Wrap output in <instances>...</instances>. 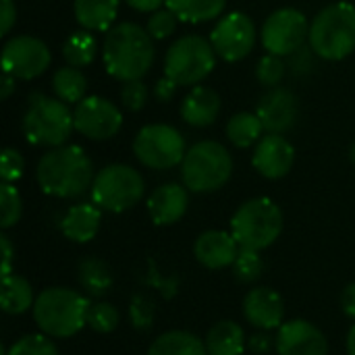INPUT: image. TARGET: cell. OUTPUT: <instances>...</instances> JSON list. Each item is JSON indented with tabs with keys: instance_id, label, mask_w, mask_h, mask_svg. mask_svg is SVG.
<instances>
[{
	"instance_id": "obj_1",
	"label": "cell",
	"mask_w": 355,
	"mask_h": 355,
	"mask_svg": "<svg viewBox=\"0 0 355 355\" xmlns=\"http://www.w3.org/2000/svg\"><path fill=\"white\" fill-rule=\"evenodd\" d=\"M37 185L54 198H79L94 183V164L79 146H58L48 150L37 162Z\"/></svg>"
},
{
	"instance_id": "obj_2",
	"label": "cell",
	"mask_w": 355,
	"mask_h": 355,
	"mask_svg": "<svg viewBox=\"0 0 355 355\" xmlns=\"http://www.w3.org/2000/svg\"><path fill=\"white\" fill-rule=\"evenodd\" d=\"M106 71L121 81L141 79L154 62V44L148 29L135 23H119L106 31L102 44Z\"/></svg>"
},
{
	"instance_id": "obj_3",
	"label": "cell",
	"mask_w": 355,
	"mask_h": 355,
	"mask_svg": "<svg viewBox=\"0 0 355 355\" xmlns=\"http://www.w3.org/2000/svg\"><path fill=\"white\" fill-rule=\"evenodd\" d=\"M89 302L79 291L67 287L44 289L33 304L37 329L54 339H69L87 324Z\"/></svg>"
},
{
	"instance_id": "obj_4",
	"label": "cell",
	"mask_w": 355,
	"mask_h": 355,
	"mask_svg": "<svg viewBox=\"0 0 355 355\" xmlns=\"http://www.w3.org/2000/svg\"><path fill=\"white\" fill-rule=\"evenodd\" d=\"M310 46L327 60H341L355 50V6L335 2L322 8L310 25Z\"/></svg>"
},
{
	"instance_id": "obj_5",
	"label": "cell",
	"mask_w": 355,
	"mask_h": 355,
	"mask_svg": "<svg viewBox=\"0 0 355 355\" xmlns=\"http://www.w3.org/2000/svg\"><path fill=\"white\" fill-rule=\"evenodd\" d=\"M231 233L243 250H266L283 233V212L270 198H254L237 208Z\"/></svg>"
},
{
	"instance_id": "obj_6",
	"label": "cell",
	"mask_w": 355,
	"mask_h": 355,
	"mask_svg": "<svg viewBox=\"0 0 355 355\" xmlns=\"http://www.w3.org/2000/svg\"><path fill=\"white\" fill-rule=\"evenodd\" d=\"M181 164L183 183L196 193L216 191L233 175V158L218 141H198L187 150Z\"/></svg>"
},
{
	"instance_id": "obj_7",
	"label": "cell",
	"mask_w": 355,
	"mask_h": 355,
	"mask_svg": "<svg viewBox=\"0 0 355 355\" xmlns=\"http://www.w3.org/2000/svg\"><path fill=\"white\" fill-rule=\"evenodd\" d=\"M73 129V112L67 108V102L52 100L44 94L29 96V106L23 116V133L29 144L58 148L67 144Z\"/></svg>"
},
{
	"instance_id": "obj_8",
	"label": "cell",
	"mask_w": 355,
	"mask_h": 355,
	"mask_svg": "<svg viewBox=\"0 0 355 355\" xmlns=\"http://www.w3.org/2000/svg\"><path fill=\"white\" fill-rule=\"evenodd\" d=\"M146 191L141 175L127 164L104 166L92 183V200L108 212H125L133 208Z\"/></svg>"
},
{
	"instance_id": "obj_9",
	"label": "cell",
	"mask_w": 355,
	"mask_h": 355,
	"mask_svg": "<svg viewBox=\"0 0 355 355\" xmlns=\"http://www.w3.org/2000/svg\"><path fill=\"white\" fill-rule=\"evenodd\" d=\"M216 52L202 35H183L166 52L164 75L179 85H196L214 69Z\"/></svg>"
},
{
	"instance_id": "obj_10",
	"label": "cell",
	"mask_w": 355,
	"mask_h": 355,
	"mask_svg": "<svg viewBox=\"0 0 355 355\" xmlns=\"http://www.w3.org/2000/svg\"><path fill=\"white\" fill-rule=\"evenodd\" d=\"M133 152L137 160L154 171L173 168L183 162L187 150L183 135L171 125H146L139 129L133 141Z\"/></svg>"
},
{
	"instance_id": "obj_11",
	"label": "cell",
	"mask_w": 355,
	"mask_h": 355,
	"mask_svg": "<svg viewBox=\"0 0 355 355\" xmlns=\"http://www.w3.org/2000/svg\"><path fill=\"white\" fill-rule=\"evenodd\" d=\"M310 37V25L302 10L279 8L275 10L262 27V44L268 54L289 56L302 50L304 42Z\"/></svg>"
},
{
	"instance_id": "obj_12",
	"label": "cell",
	"mask_w": 355,
	"mask_h": 355,
	"mask_svg": "<svg viewBox=\"0 0 355 355\" xmlns=\"http://www.w3.org/2000/svg\"><path fill=\"white\" fill-rule=\"evenodd\" d=\"M210 44L223 60H243L256 44V25L243 12H229L212 29Z\"/></svg>"
},
{
	"instance_id": "obj_13",
	"label": "cell",
	"mask_w": 355,
	"mask_h": 355,
	"mask_svg": "<svg viewBox=\"0 0 355 355\" xmlns=\"http://www.w3.org/2000/svg\"><path fill=\"white\" fill-rule=\"evenodd\" d=\"M48 46L31 35H15L2 48V71L17 79L40 77L50 67Z\"/></svg>"
},
{
	"instance_id": "obj_14",
	"label": "cell",
	"mask_w": 355,
	"mask_h": 355,
	"mask_svg": "<svg viewBox=\"0 0 355 355\" xmlns=\"http://www.w3.org/2000/svg\"><path fill=\"white\" fill-rule=\"evenodd\" d=\"M75 131L89 139H110L123 127L121 110L106 98L89 96L83 98L73 112Z\"/></svg>"
},
{
	"instance_id": "obj_15",
	"label": "cell",
	"mask_w": 355,
	"mask_h": 355,
	"mask_svg": "<svg viewBox=\"0 0 355 355\" xmlns=\"http://www.w3.org/2000/svg\"><path fill=\"white\" fill-rule=\"evenodd\" d=\"M275 347L279 355H329V341L308 320H289L277 329Z\"/></svg>"
},
{
	"instance_id": "obj_16",
	"label": "cell",
	"mask_w": 355,
	"mask_h": 355,
	"mask_svg": "<svg viewBox=\"0 0 355 355\" xmlns=\"http://www.w3.org/2000/svg\"><path fill=\"white\" fill-rule=\"evenodd\" d=\"M293 162H295V150L281 133L264 135L258 141L254 156H252L254 168L266 179L285 177L291 171Z\"/></svg>"
},
{
	"instance_id": "obj_17",
	"label": "cell",
	"mask_w": 355,
	"mask_h": 355,
	"mask_svg": "<svg viewBox=\"0 0 355 355\" xmlns=\"http://www.w3.org/2000/svg\"><path fill=\"white\" fill-rule=\"evenodd\" d=\"M243 316L260 331H275L285 318L283 297L270 287H256L243 300Z\"/></svg>"
},
{
	"instance_id": "obj_18",
	"label": "cell",
	"mask_w": 355,
	"mask_h": 355,
	"mask_svg": "<svg viewBox=\"0 0 355 355\" xmlns=\"http://www.w3.org/2000/svg\"><path fill=\"white\" fill-rule=\"evenodd\" d=\"M256 114L268 133H285L297 119V98L285 87H275L262 96Z\"/></svg>"
},
{
	"instance_id": "obj_19",
	"label": "cell",
	"mask_w": 355,
	"mask_h": 355,
	"mask_svg": "<svg viewBox=\"0 0 355 355\" xmlns=\"http://www.w3.org/2000/svg\"><path fill=\"white\" fill-rule=\"evenodd\" d=\"M239 250L241 248L233 237V233H225V231H206L193 243L196 260L212 270L233 266Z\"/></svg>"
},
{
	"instance_id": "obj_20",
	"label": "cell",
	"mask_w": 355,
	"mask_h": 355,
	"mask_svg": "<svg viewBox=\"0 0 355 355\" xmlns=\"http://www.w3.org/2000/svg\"><path fill=\"white\" fill-rule=\"evenodd\" d=\"M187 189L179 183H164L156 187L148 200V212L154 225L166 227L181 220L187 212Z\"/></svg>"
},
{
	"instance_id": "obj_21",
	"label": "cell",
	"mask_w": 355,
	"mask_h": 355,
	"mask_svg": "<svg viewBox=\"0 0 355 355\" xmlns=\"http://www.w3.org/2000/svg\"><path fill=\"white\" fill-rule=\"evenodd\" d=\"M102 223L100 206L96 204H77L67 210L60 220V231L67 239L75 243H87L96 237Z\"/></svg>"
},
{
	"instance_id": "obj_22",
	"label": "cell",
	"mask_w": 355,
	"mask_h": 355,
	"mask_svg": "<svg viewBox=\"0 0 355 355\" xmlns=\"http://www.w3.org/2000/svg\"><path fill=\"white\" fill-rule=\"evenodd\" d=\"M220 112V98L214 89L198 85L193 87L181 106V116L191 127H208Z\"/></svg>"
},
{
	"instance_id": "obj_23",
	"label": "cell",
	"mask_w": 355,
	"mask_h": 355,
	"mask_svg": "<svg viewBox=\"0 0 355 355\" xmlns=\"http://www.w3.org/2000/svg\"><path fill=\"white\" fill-rule=\"evenodd\" d=\"M116 12L119 0H75V17L85 31H108Z\"/></svg>"
},
{
	"instance_id": "obj_24",
	"label": "cell",
	"mask_w": 355,
	"mask_h": 355,
	"mask_svg": "<svg viewBox=\"0 0 355 355\" xmlns=\"http://www.w3.org/2000/svg\"><path fill=\"white\" fill-rule=\"evenodd\" d=\"M208 355H241L245 349V333L237 322H216L206 337Z\"/></svg>"
},
{
	"instance_id": "obj_25",
	"label": "cell",
	"mask_w": 355,
	"mask_h": 355,
	"mask_svg": "<svg viewBox=\"0 0 355 355\" xmlns=\"http://www.w3.org/2000/svg\"><path fill=\"white\" fill-rule=\"evenodd\" d=\"M148 355H208L206 343L187 331H168L148 349Z\"/></svg>"
},
{
	"instance_id": "obj_26",
	"label": "cell",
	"mask_w": 355,
	"mask_h": 355,
	"mask_svg": "<svg viewBox=\"0 0 355 355\" xmlns=\"http://www.w3.org/2000/svg\"><path fill=\"white\" fill-rule=\"evenodd\" d=\"M227 0H166L179 21L185 23H206L223 15Z\"/></svg>"
},
{
	"instance_id": "obj_27",
	"label": "cell",
	"mask_w": 355,
	"mask_h": 355,
	"mask_svg": "<svg viewBox=\"0 0 355 355\" xmlns=\"http://www.w3.org/2000/svg\"><path fill=\"white\" fill-rule=\"evenodd\" d=\"M0 297H2V310L6 314H15V316L27 312L35 304L33 289H31L29 281L19 275H8L2 279Z\"/></svg>"
},
{
	"instance_id": "obj_28",
	"label": "cell",
	"mask_w": 355,
	"mask_h": 355,
	"mask_svg": "<svg viewBox=\"0 0 355 355\" xmlns=\"http://www.w3.org/2000/svg\"><path fill=\"white\" fill-rule=\"evenodd\" d=\"M52 89L58 100L67 104H79L87 92V79L77 67H62L52 77Z\"/></svg>"
},
{
	"instance_id": "obj_29",
	"label": "cell",
	"mask_w": 355,
	"mask_h": 355,
	"mask_svg": "<svg viewBox=\"0 0 355 355\" xmlns=\"http://www.w3.org/2000/svg\"><path fill=\"white\" fill-rule=\"evenodd\" d=\"M79 285L94 297H102L112 287V272L106 262L87 258L79 264Z\"/></svg>"
},
{
	"instance_id": "obj_30",
	"label": "cell",
	"mask_w": 355,
	"mask_h": 355,
	"mask_svg": "<svg viewBox=\"0 0 355 355\" xmlns=\"http://www.w3.org/2000/svg\"><path fill=\"white\" fill-rule=\"evenodd\" d=\"M262 131H264V125L260 116L252 112H237L227 123V137L237 148H250L262 137Z\"/></svg>"
},
{
	"instance_id": "obj_31",
	"label": "cell",
	"mask_w": 355,
	"mask_h": 355,
	"mask_svg": "<svg viewBox=\"0 0 355 355\" xmlns=\"http://www.w3.org/2000/svg\"><path fill=\"white\" fill-rule=\"evenodd\" d=\"M98 52V42L89 31H75L67 37L62 46V56L69 67H87L94 62Z\"/></svg>"
},
{
	"instance_id": "obj_32",
	"label": "cell",
	"mask_w": 355,
	"mask_h": 355,
	"mask_svg": "<svg viewBox=\"0 0 355 355\" xmlns=\"http://www.w3.org/2000/svg\"><path fill=\"white\" fill-rule=\"evenodd\" d=\"M23 214V204H21V196L17 191V187L12 183H4L0 185V227L2 229H10L12 225L19 223Z\"/></svg>"
},
{
	"instance_id": "obj_33",
	"label": "cell",
	"mask_w": 355,
	"mask_h": 355,
	"mask_svg": "<svg viewBox=\"0 0 355 355\" xmlns=\"http://www.w3.org/2000/svg\"><path fill=\"white\" fill-rule=\"evenodd\" d=\"M233 268H235V277L241 283H256L262 277L264 260H262L260 252H256V250H243L241 248L239 254H237V260H235Z\"/></svg>"
},
{
	"instance_id": "obj_34",
	"label": "cell",
	"mask_w": 355,
	"mask_h": 355,
	"mask_svg": "<svg viewBox=\"0 0 355 355\" xmlns=\"http://www.w3.org/2000/svg\"><path fill=\"white\" fill-rule=\"evenodd\" d=\"M48 335H25L10 345L4 355H58L56 345L50 341Z\"/></svg>"
},
{
	"instance_id": "obj_35",
	"label": "cell",
	"mask_w": 355,
	"mask_h": 355,
	"mask_svg": "<svg viewBox=\"0 0 355 355\" xmlns=\"http://www.w3.org/2000/svg\"><path fill=\"white\" fill-rule=\"evenodd\" d=\"M87 327L96 333H112L119 327V312L114 306L106 304V302H98L89 306L87 312Z\"/></svg>"
},
{
	"instance_id": "obj_36",
	"label": "cell",
	"mask_w": 355,
	"mask_h": 355,
	"mask_svg": "<svg viewBox=\"0 0 355 355\" xmlns=\"http://www.w3.org/2000/svg\"><path fill=\"white\" fill-rule=\"evenodd\" d=\"M258 81L266 87H277L285 75V62L281 60V56L277 54H266L264 58H260L258 69H256Z\"/></svg>"
},
{
	"instance_id": "obj_37",
	"label": "cell",
	"mask_w": 355,
	"mask_h": 355,
	"mask_svg": "<svg viewBox=\"0 0 355 355\" xmlns=\"http://www.w3.org/2000/svg\"><path fill=\"white\" fill-rule=\"evenodd\" d=\"M146 29L154 40H164L177 29V15L171 8H164V10L158 8L150 15Z\"/></svg>"
},
{
	"instance_id": "obj_38",
	"label": "cell",
	"mask_w": 355,
	"mask_h": 355,
	"mask_svg": "<svg viewBox=\"0 0 355 355\" xmlns=\"http://www.w3.org/2000/svg\"><path fill=\"white\" fill-rule=\"evenodd\" d=\"M121 102L127 110L137 112L146 106L148 102V87L141 79H133V81H125L123 89H121Z\"/></svg>"
},
{
	"instance_id": "obj_39",
	"label": "cell",
	"mask_w": 355,
	"mask_h": 355,
	"mask_svg": "<svg viewBox=\"0 0 355 355\" xmlns=\"http://www.w3.org/2000/svg\"><path fill=\"white\" fill-rule=\"evenodd\" d=\"M23 171H25V160H23V156H21L17 150L6 148V150L2 152V162H0V177H2V181H4V183H12V181L21 179Z\"/></svg>"
},
{
	"instance_id": "obj_40",
	"label": "cell",
	"mask_w": 355,
	"mask_h": 355,
	"mask_svg": "<svg viewBox=\"0 0 355 355\" xmlns=\"http://www.w3.org/2000/svg\"><path fill=\"white\" fill-rule=\"evenodd\" d=\"M131 320L137 329H148L152 327V320H154V304L150 300H146L144 295H137L133 302H131Z\"/></svg>"
},
{
	"instance_id": "obj_41",
	"label": "cell",
	"mask_w": 355,
	"mask_h": 355,
	"mask_svg": "<svg viewBox=\"0 0 355 355\" xmlns=\"http://www.w3.org/2000/svg\"><path fill=\"white\" fill-rule=\"evenodd\" d=\"M177 85L179 83H175L171 77H162L160 81H156V87H154V96H156V100H160V102H168V100H173L175 98V94H177Z\"/></svg>"
},
{
	"instance_id": "obj_42",
	"label": "cell",
	"mask_w": 355,
	"mask_h": 355,
	"mask_svg": "<svg viewBox=\"0 0 355 355\" xmlns=\"http://www.w3.org/2000/svg\"><path fill=\"white\" fill-rule=\"evenodd\" d=\"M0 21H2V33H8L17 21V8L12 4V0H2V12H0Z\"/></svg>"
},
{
	"instance_id": "obj_43",
	"label": "cell",
	"mask_w": 355,
	"mask_h": 355,
	"mask_svg": "<svg viewBox=\"0 0 355 355\" xmlns=\"http://www.w3.org/2000/svg\"><path fill=\"white\" fill-rule=\"evenodd\" d=\"M250 352H254V354H266L268 349H270V345H272V339L266 335V331L264 333H256V335H252L250 337Z\"/></svg>"
},
{
	"instance_id": "obj_44",
	"label": "cell",
	"mask_w": 355,
	"mask_h": 355,
	"mask_svg": "<svg viewBox=\"0 0 355 355\" xmlns=\"http://www.w3.org/2000/svg\"><path fill=\"white\" fill-rule=\"evenodd\" d=\"M0 245H2V256H4V260H2V279H4V277L12 275L10 272V268H12V245H10L6 235H0Z\"/></svg>"
},
{
	"instance_id": "obj_45",
	"label": "cell",
	"mask_w": 355,
	"mask_h": 355,
	"mask_svg": "<svg viewBox=\"0 0 355 355\" xmlns=\"http://www.w3.org/2000/svg\"><path fill=\"white\" fill-rule=\"evenodd\" d=\"M341 308L345 312V316L354 318L355 320V283L347 285L343 289V295H341Z\"/></svg>"
},
{
	"instance_id": "obj_46",
	"label": "cell",
	"mask_w": 355,
	"mask_h": 355,
	"mask_svg": "<svg viewBox=\"0 0 355 355\" xmlns=\"http://www.w3.org/2000/svg\"><path fill=\"white\" fill-rule=\"evenodd\" d=\"M164 2H166V0H127V4H129L131 8L139 10V12H154V10H158Z\"/></svg>"
},
{
	"instance_id": "obj_47",
	"label": "cell",
	"mask_w": 355,
	"mask_h": 355,
	"mask_svg": "<svg viewBox=\"0 0 355 355\" xmlns=\"http://www.w3.org/2000/svg\"><path fill=\"white\" fill-rule=\"evenodd\" d=\"M15 79L17 77H12V75H8V73H4V77H2V83H0V98L2 100H8L10 98V94L15 92Z\"/></svg>"
},
{
	"instance_id": "obj_48",
	"label": "cell",
	"mask_w": 355,
	"mask_h": 355,
	"mask_svg": "<svg viewBox=\"0 0 355 355\" xmlns=\"http://www.w3.org/2000/svg\"><path fill=\"white\" fill-rule=\"evenodd\" d=\"M347 354L355 355V324L352 327L349 335H347Z\"/></svg>"
},
{
	"instance_id": "obj_49",
	"label": "cell",
	"mask_w": 355,
	"mask_h": 355,
	"mask_svg": "<svg viewBox=\"0 0 355 355\" xmlns=\"http://www.w3.org/2000/svg\"><path fill=\"white\" fill-rule=\"evenodd\" d=\"M349 158H352V162L355 164V141L352 144V148H349Z\"/></svg>"
}]
</instances>
